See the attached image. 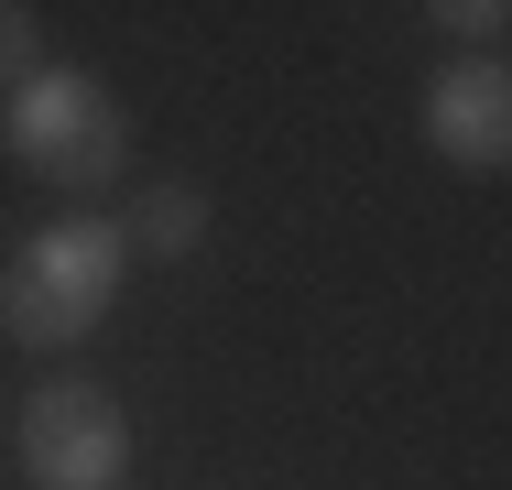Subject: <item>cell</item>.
Returning <instances> with one entry per match:
<instances>
[{
	"label": "cell",
	"mask_w": 512,
	"mask_h": 490,
	"mask_svg": "<svg viewBox=\"0 0 512 490\" xmlns=\"http://www.w3.org/2000/svg\"><path fill=\"white\" fill-rule=\"evenodd\" d=\"M0 142H11V164L33 186H55V196H109L131 175V120H120V98L88 66H33L0 98Z\"/></svg>",
	"instance_id": "obj_1"
},
{
	"label": "cell",
	"mask_w": 512,
	"mask_h": 490,
	"mask_svg": "<svg viewBox=\"0 0 512 490\" xmlns=\"http://www.w3.org/2000/svg\"><path fill=\"white\" fill-rule=\"evenodd\" d=\"M120 273H131L120 218H55V229H33L0 262V327H11V349H77L120 305Z\"/></svg>",
	"instance_id": "obj_2"
},
{
	"label": "cell",
	"mask_w": 512,
	"mask_h": 490,
	"mask_svg": "<svg viewBox=\"0 0 512 490\" xmlns=\"http://www.w3.org/2000/svg\"><path fill=\"white\" fill-rule=\"evenodd\" d=\"M22 469H33V490H120L131 414L99 382H44L22 403Z\"/></svg>",
	"instance_id": "obj_3"
},
{
	"label": "cell",
	"mask_w": 512,
	"mask_h": 490,
	"mask_svg": "<svg viewBox=\"0 0 512 490\" xmlns=\"http://www.w3.org/2000/svg\"><path fill=\"white\" fill-rule=\"evenodd\" d=\"M425 153L458 164V175H502L512 164V77L502 55H469L425 88Z\"/></svg>",
	"instance_id": "obj_4"
},
{
	"label": "cell",
	"mask_w": 512,
	"mask_h": 490,
	"mask_svg": "<svg viewBox=\"0 0 512 490\" xmlns=\"http://www.w3.org/2000/svg\"><path fill=\"white\" fill-rule=\"evenodd\" d=\"M197 240H207V186H186V175L175 186H142L131 218H120V251L131 262H186Z\"/></svg>",
	"instance_id": "obj_5"
},
{
	"label": "cell",
	"mask_w": 512,
	"mask_h": 490,
	"mask_svg": "<svg viewBox=\"0 0 512 490\" xmlns=\"http://www.w3.org/2000/svg\"><path fill=\"white\" fill-rule=\"evenodd\" d=\"M33 66H44V11L33 0H0V98L22 88Z\"/></svg>",
	"instance_id": "obj_6"
},
{
	"label": "cell",
	"mask_w": 512,
	"mask_h": 490,
	"mask_svg": "<svg viewBox=\"0 0 512 490\" xmlns=\"http://www.w3.org/2000/svg\"><path fill=\"white\" fill-rule=\"evenodd\" d=\"M436 22H447V33H469V44H502V0H458V11H436Z\"/></svg>",
	"instance_id": "obj_7"
}]
</instances>
